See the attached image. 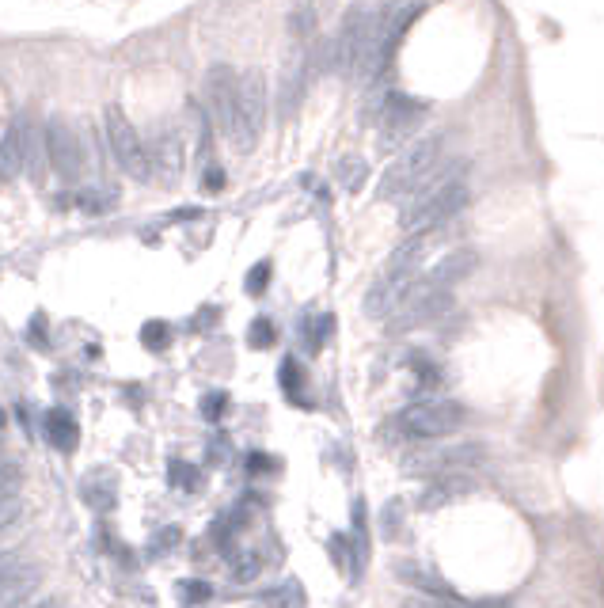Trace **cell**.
<instances>
[{
    "label": "cell",
    "mask_w": 604,
    "mask_h": 608,
    "mask_svg": "<svg viewBox=\"0 0 604 608\" xmlns=\"http://www.w3.org/2000/svg\"><path fill=\"white\" fill-rule=\"evenodd\" d=\"M171 544H179V529H164V536L152 540V548H171Z\"/></svg>",
    "instance_id": "cell-40"
},
{
    "label": "cell",
    "mask_w": 604,
    "mask_h": 608,
    "mask_svg": "<svg viewBox=\"0 0 604 608\" xmlns=\"http://www.w3.org/2000/svg\"><path fill=\"white\" fill-rule=\"evenodd\" d=\"M259 605H282V608H293V605H304V589L297 578H285L282 586L274 589H263L259 597H255Z\"/></svg>",
    "instance_id": "cell-20"
},
{
    "label": "cell",
    "mask_w": 604,
    "mask_h": 608,
    "mask_svg": "<svg viewBox=\"0 0 604 608\" xmlns=\"http://www.w3.org/2000/svg\"><path fill=\"white\" fill-rule=\"evenodd\" d=\"M437 160H441V137H422V141H415L411 149L399 156L392 168L384 171L377 194L388 198V202L411 198V194L426 183V175L437 168Z\"/></svg>",
    "instance_id": "cell-2"
},
{
    "label": "cell",
    "mask_w": 604,
    "mask_h": 608,
    "mask_svg": "<svg viewBox=\"0 0 604 608\" xmlns=\"http://www.w3.org/2000/svg\"><path fill=\"white\" fill-rule=\"evenodd\" d=\"M19 513H23V502H19V494H8V498H0V532L8 529V525H16Z\"/></svg>",
    "instance_id": "cell-33"
},
{
    "label": "cell",
    "mask_w": 604,
    "mask_h": 608,
    "mask_svg": "<svg viewBox=\"0 0 604 608\" xmlns=\"http://www.w3.org/2000/svg\"><path fill=\"white\" fill-rule=\"evenodd\" d=\"M472 494V483L464 479V475H453V472H441L422 491V498H418V506L422 510H437V506H449V502H460V498H468Z\"/></svg>",
    "instance_id": "cell-16"
},
{
    "label": "cell",
    "mask_w": 604,
    "mask_h": 608,
    "mask_svg": "<svg viewBox=\"0 0 604 608\" xmlns=\"http://www.w3.org/2000/svg\"><path fill=\"white\" fill-rule=\"evenodd\" d=\"M377 114H380V126H384V130L407 133L411 126H418V118L426 114V103H418V99H411V95H403V92H388V95H380Z\"/></svg>",
    "instance_id": "cell-13"
},
{
    "label": "cell",
    "mask_w": 604,
    "mask_h": 608,
    "mask_svg": "<svg viewBox=\"0 0 604 608\" xmlns=\"http://www.w3.org/2000/svg\"><path fill=\"white\" fill-rule=\"evenodd\" d=\"M114 198H118L114 190H103V194H99V190H84V194L76 198V206H80V209H88V213H99V209L114 206Z\"/></svg>",
    "instance_id": "cell-29"
},
{
    "label": "cell",
    "mask_w": 604,
    "mask_h": 608,
    "mask_svg": "<svg viewBox=\"0 0 604 608\" xmlns=\"http://www.w3.org/2000/svg\"><path fill=\"white\" fill-rule=\"evenodd\" d=\"M327 548H331V563H335V567L350 570V540H346L342 532H335V536H331V544H327Z\"/></svg>",
    "instance_id": "cell-32"
},
{
    "label": "cell",
    "mask_w": 604,
    "mask_h": 608,
    "mask_svg": "<svg viewBox=\"0 0 604 608\" xmlns=\"http://www.w3.org/2000/svg\"><path fill=\"white\" fill-rule=\"evenodd\" d=\"M475 263H479V259H475V251H468V247H456V251H449L445 259H437V263L430 266L422 278H426L430 285H441V289H456V285L464 282V278L475 270Z\"/></svg>",
    "instance_id": "cell-14"
},
{
    "label": "cell",
    "mask_w": 604,
    "mask_h": 608,
    "mask_svg": "<svg viewBox=\"0 0 604 608\" xmlns=\"http://www.w3.org/2000/svg\"><path fill=\"white\" fill-rule=\"evenodd\" d=\"M418 282V266H399L388 263V270L380 274L373 289L365 293V316L369 320H392L399 312V304L407 301L411 285Z\"/></svg>",
    "instance_id": "cell-7"
},
{
    "label": "cell",
    "mask_w": 604,
    "mask_h": 608,
    "mask_svg": "<svg viewBox=\"0 0 604 608\" xmlns=\"http://www.w3.org/2000/svg\"><path fill=\"white\" fill-rule=\"evenodd\" d=\"M31 342H35V346H46V316H42V312L31 320Z\"/></svg>",
    "instance_id": "cell-37"
},
{
    "label": "cell",
    "mask_w": 604,
    "mask_h": 608,
    "mask_svg": "<svg viewBox=\"0 0 604 608\" xmlns=\"http://www.w3.org/2000/svg\"><path fill=\"white\" fill-rule=\"evenodd\" d=\"M19 487H23V472H19V464L4 460V464H0V498L19 494Z\"/></svg>",
    "instance_id": "cell-28"
},
{
    "label": "cell",
    "mask_w": 604,
    "mask_h": 608,
    "mask_svg": "<svg viewBox=\"0 0 604 608\" xmlns=\"http://www.w3.org/2000/svg\"><path fill=\"white\" fill-rule=\"evenodd\" d=\"M168 479H171V487H194V483H198V475L190 472L187 464H183V460H171V472H168Z\"/></svg>",
    "instance_id": "cell-35"
},
{
    "label": "cell",
    "mask_w": 604,
    "mask_h": 608,
    "mask_svg": "<svg viewBox=\"0 0 604 608\" xmlns=\"http://www.w3.org/2000/svg\"><path fill=\"white\" fill-rule=\"evenodd\" d=\"M46 160L54 164V171L65 179V183H73L80 179V168H84V152H80V141H76V133L54 118V122H46Z\"/></svg>",
    "instance_id": "cell-9"
},
{
    "label": "cell",
    "mask_w": 604,
    "mask_h": 608,
    "mask_svg": "<svg viewBox=\"0 0 604 608\" xmlns=\"http://www.w3.org/2000/svg\"><path fill=\"white\" fill-rule=\"evenodd\" d=\"M46 437H50V445H54V449L73 453L76 441H80V434H76V418L69 415V411H61V407L46 411Z\"/></svg>",
    "instance_id": "cell-18"
},
{
    "label": "cell",
    "mask_w": 604,
    "mask_h": 608,
    "mask_svg": "<svg viewBox=\"0 0 604 608\" xmlns=\"http://www.w3.org/2000/svg\"><path fill=\"white\" fill-rule=\"evenodd\" d=\"M278 377H282V388L289 392V396H301V365H297V361L285 358L282 361V373H278Z\"/></svg>",
    "instance_id": "cell-31"
},
{
    "label": "cell",
    "mask_w": 604,
    "mask_h": 608,
    "mask_svg": "<svg viewBox=\"0 0 604 608\" xmlns=\"http://www.w3.org/2000/svg\"><path fill=\"white\" fill-rule=\"evenodd\" d=\"M16 563H19L16 555H0V578H4V574H8V570L16 567Z\"/></svg>",
    "instance_id": "cell-41"
},
{
    "label": "cell",
    "mask_w": 604,
    "mask_h": 608,
    "mask_svg": "<svg viewBox=\"0 0 604 608\" xmlns=\"http://www.w3.org/2000/svg\"><path fill=\"white\" fill-rule=\"evenodd\" d=\"M266 122V84L259 73H244L236 80V107H232V126H228V137L236 149H251L263 133Z\"/></svg>",
    "instance_id": "cell-4"
},
{
    "label": "cell",
    "mask_w": 604,
    "mask_h": 608,
    "mask_svg": "<svg viewBox=\"0 0 604 608\" xmlns=\"http://www.w3.org/2000/svg\"><path fill=\"white\" fill-rule=\"evenodd\" d=\"M468 164L453 160L449 168H441L434 175H426V183L403 198V213H399V225L403 232H437L453 221L460 209L468 206Z\"/></svg>",
    "instance_id": "cell-1"
},
{
    "label": "cell",
    "mask_w": 604,
    "mask_h": 608,
    "mask_svg": "<svg viewBox=\"0 0 604 608\" xmlns=\"http://www.w3.org/2000/svg\"><path fill=\"white\" fill-rule=\"evenodd\" d=\"M149 168L152 175H160L164 183H175L179 171H183V145L175 133H156V145L149 152Z\"/></svg>",
    "instance_id": "cell-15"
},
{
    "label": "cell",
    "mask_w": 604,
    "mask_h": 608,
    "mask_svg": "<svg viewBox=\"0 0 604 608\" xmlns=\"http://www.w3.org/2000/svg\"><path fill=\"white\" fill-rule=\"evenodd\" d=\"M274 464H270V456L266 453H251L247 456V472H270Z\"/></svg>",
    "instance_id": "cell-38"
},
{
    "label": "cell",
    "mask_w": 604,
    "mask_h": 608,
    "mask_svg": "<svg viewBox=\"0 0 604 608\" xmlns=\"http://www.w3.org/2000/svg\"><path fill=\"white\" fill-rule=\"evenodd\" d=\"M213 597V589L209 582H198V578H187V582H179V601H190V605H202Z\"/></svg>",
    "instance_id": "cell-27"
},
{
    "label": "cell",
    "mask_w": 604,
    "mask_h": 608,
    "mask_svg": "<svg viewBox=\"0 0 604 608\" xmlns=\"http://www.w3.org/2000/svg\"><path fill=\"white\" fill-rule=\"evenodd\" d=\"M399 574H407V578H411V586L430 589V593H434L437 601H460V597H456L453 589L445 586V582H437V578H430L426 570H418V567H399Z\"/></svg>",
    "instance_id": "cell-23"
},
{
    "label": "cell",
    "mask_w": 604,
    "mask_h": 608,
    "mask_svg": "<svg viewBox=\"0 0 604 608\" xmlns=\"http://www.w3.org/2000/svg\"><path fill=\"white\" fill-rule=\"evenodd\" d=\"M27 145H31V122L27 114H16L0 137V179H16L27 164Z\"/></svg>",
    "instance_id": "cell-12"
},
{
    "label": "cell",
    "mask_w": 604,
    "mask_h": 608,
    "mask_svg": "<svg viewBox=\"0 0 604 608\" xmlns=\"http://www.w3.org/2000/svg\"><path fill=\"white\" fill-rule=\"evenodd\" d=\"M84 498H88V506H95V510H114V479L107 472L99 475L92 472L88 479H84Z\"/></svg>",
    "instance_id": "cell-19"
},
{
    "label": "cell",
    "mask_w": 604,
    "mask_h": 608,
    "mask_svg": "<svg viewBox=\"0 0 604 608\" xmlns=\"http://www.w3.org/2000/svg\"><path fill=\"white\" fill-rule=\"evenodd\" d=\"M266 285H270V259H263V263H255L251 270H247L244 289L251 293V297H259V293H266Z\"/></svg>",
    "instance_id": "cell-26"
},
{
    "label": "cell",
    "mask_w": 604,
    "mask_h": 608,
    "mask_svg": "<svg viewBox=\"0 0 604 608\" xmlns=\"http://www.w3.org/2000/svg\"><path fill=\"white\" fill-rule=\"evenodd\" d=\"M168 323L160 320H149L145 327H141V342H145V350H164L168 346Z\"/></svg>",
    "instance_id": "cell-25"
},
{
    "label": "cell",
    "mask_w": 604,
    "mask_h": 608,
    "mask_svg": "<svg viewBox=\"0 0 604 608\" xmlns=\"http://www.w3.org/2000/svg\"><path fill=\"white\" fill-rule=\"evenodd\" d=\"M228 563H232V578L236 582H251L263 570V559L255 551H228Z\"/></svg>",
    "instance_id": "cell-22"
},
{
    "label": "cell",
    "mask_w": 604,
    "mask_h": 608,
    "mask_svg": "<svg viewBox=\"0 0 604 608\" xmlns=\"http://www.w3.org/2000/svg\"><path fill=\"white\" fill-rule=\"evenodd\" d=\"M483 460V445L475 441H460V445H445V449H418L403 460V468L415 475L426 472H456V468H468V464H479Z\"/></svg>",
    "instance_id": "cell-8"
},
{
    "label": "cell",
    "mask_w": 604,
    "mask_h": 608,
    "mask_svg": "<svg viewBox=\"0 0 604 608\" xmlns=\"http://www.w3.org/2000/svg\"><path fill=\"white\" fill-rule=\"evenodd\" d=\"M103 130H107V141H111V152L114 160H118V168L130 171L133 179H149L152 168H149V149H145V141H141V133L133 130V122L126 118L122 107H107L103 111Z\"/></svg>",
    "instance_id": "cell-5"
},
{
    "label": "cell",
    "mask_w": 604,
    "mask_h": 608,
    "mask_svg": "<svg viewBox=\"0 0 604 608\" xmlns=\"http://www.w3.org/2000/svg\"><path fill=\"white\" fill-rule=\"evenodd\" d=\"M228 411V396L225 392H209L206 399H202V418H209V422H217V418Z\"/></svg>",
    "instance_id": "cell-34"
},
{
    "label": "cell",
    "mask_w": 604,
    "mask_h": 608,
    "mask_svg": "<svg viewBox=\"0 0 604 608\" xmlns=\"http://www.w3.org/2000/svg\"><path fill=\"white\" fill-rule=\"evenodd\" d=\"M460 422H464V407H460L456 399H422V403L403 407V411L392 418V426H396L399 434L422 437V441L449 437L453 430H460Z\"/></svg>",
    "instance_id": "cell-3"
},
{
    "label": "cell",
    "mask_w": 604,
    "mask_h": 608,
    "mask_svg": "<svg viewBox=\"0 0 604 608\" xmlns=\"http://www.w3.org/2000/svg\"><path fill=\"white\" fill-rule=\"evenodd\" d=\"M236 80L240 76L232 73L228 65H213L206 76V99H209V111H213V122L228 133L232 126V107H236Z\"/></svg>",
    "instance_id": "cell-11"
},
{
    "label": "cell",
    "mask_w": 604,
    "mask_h": 608,
    "mask_svg": "<svg viewBox=\"0 0 604 608\" xmlns=\"http://www.w3.org/2000/svg\"><path fill=\"white\" fill-rule=\"evenodd\" d=\"M38 586V570L27 567V563H16L0 578V608L4 605H23L31 597V589Z\"/></svg>",
    "instance_id": "cell-17"
},
{
    "label": "cell",
    "mask_w": 604,
    "mask_h": 608,
    "mask_svg": "<svg viewBox=\"0 0 604 608\" xmlns=\"http://www.w3.org/2000/svg\"><path fill=\"white\" fill-rule=\"evenodd\" d=\"M335 175H339V183L346 190H361L365 179H369V164L361 156H342L339 164H335Z\"/></svg>",
    "instance_id": "cell-21"
},
{
    "label": "cell",
    "mask_w": 604,
    "mask_h": 608,
    "mask_svg": "<svg viewBox=\"0 0 604 608\" xmlns=\"http://www.w3.org/2000/svg\"><path fill=\"white\" fill-rule=\"evenodd\" d=\"M312 31H316V12H312V4H301V8H293V12H289V35L308 38Z\"/></svg>",
    "instance_id": "cell-24"
},
{
    "label": "cell",
    "mask_w": 604,
    "mask_h": 608,
    "mask_svg": "<svg viewBox=\"0 0 604 608\" xmlns=\"http://www.w3.org/2000/svg\"><path fill=\"white\" fill-rule=\"evenodd\" d=\"M247 342H251L255 350H266V346L274 342V323L266 320V316H259V320L251 323V331H247Z\"/></svg>",
    "instance_id": "cell-30"
},
{
    "label": "cell",
    "mask_w": 604,
    "mask_h": 608,
    "mask_svg": "<svg viewBox=\"0 0 604 608\" xmlns=\"http://www.w3.org/2000/svg\"><path fill=\"white\" fill-rule=\"evenodd\" d=\"M384 521H388V525H384V532H388V536H396V529H399V502H388V513H384Z\"/></svg>",
    "instance_id": "cell-39"
},
{
    "label": "cell",
    "mask_w": 604,
    "mask_h": 608,
    "mask_svg": "<svg viewBox=\"0 0 604 608\" xmlns=\"http://www.w3.org/2000/svg\"><path fill=\"white\" fill-rule=\"evenodd\" d=\"M308 76H312V54H308V50H297V54L285 61L282 84H278V114H282V118H293V114H297L304 92H308Z\"/></svg>",
    "instance_id": "cell-10"
},
{
    "label": "cell",
    "mask_w": 604,
    "mask_h": 608,
    "mask_svg": "<svg viewBox=\"0 0 604 608\" xmlns=\"http://www.w3.org/2000/svg\"><path fill=\"white\" fill-rule=\"evenodd\" d=\"M202 187H206V190H221V187H225V171H221V168H206V175H202Z\"/></svg>",
    "instance_id": "cell-36"
},
{
    "label": "cell",
    "mask_w": 604,
    "mask_h": 608,
    "mask_svg": "<svg viewBox=\"0 0 604 608\" xmlns=\"http://www.w3.org/2000/svg\"><path fill=\"white\" fill-rule=\"evenodd\" d=\"M449 308H453V289H441V285H430L426 278H418L411 285V293H407V301L399 304V312L388 323L396 331H411V327H426V323L441 320Z\"/></svg>",
    "instance_id": "cell-6"
}]
</instances>
